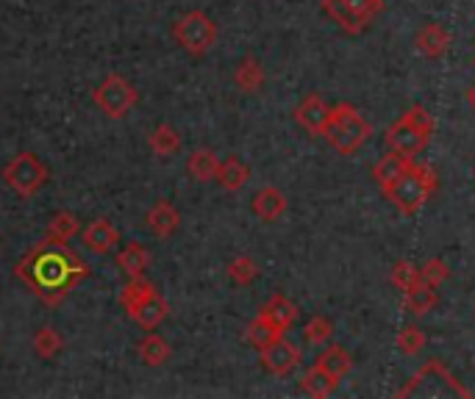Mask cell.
Listing matches in <instances>:
<instances>
[{
    "mask_svg": "<svg viewBox=\"0 0 475 399\" xmlns=\"http://www.w3.org/2000/svg\"><path fill=\"white\" fill-rule=\"evenodd\" d=\"M14 278L34 291L42 306L58 308L70 297V291H76L89 278V266L70 247V242H56L45 236L17 261Z\"/></svg>",
    "mask_w": 475,
    "mask_h": 399,
    "instance_id": "cell-1",
    "label": "cell"
},
{
    "mask_svg": "<svg viewBox=\"0 0 475 399\" xmlns=\"http://www.w3.org/2000/svg\"><path fill=\"white\" fill-rule=\"evenodd\" d=\"M384 197L390 200V203L400 211V214H417L426 203L428 197L436 191V173L431 170L428 164H415L411 161V166L398 175L395 181L384 183Z\"/></svg>",
    "mask_w": 475,
    "mask_h": 399,
    "instance_id": "cell-2",
    "label": "cell"
},
{
    "mask_svg": "<svg viewBox=\"0 0 475 399\" xmlns=\"http://www.w3.org/2000/svg\"><path fill=\"white\" fill-rule=\"evenodd\" d=\"M370 122L359 114L356 106L351 103H339V106H331V114H328V125H326V133L323 137L331 142V147L342 155H354L359 153V147L370 139Z\"/></svg>",
    "mask_w": 475,
    "mask_h": 399,
    "instance_id": "cell-3",
    "label": "cell"
},
{
    "mask_svg": "<svg viewBox=\"0 0 475 399\" xmlns=\"http://www.w3.org/2000/svg\"><path fill=\"white\" fill-rule=\"evenodd\" d=\"M50 178V170L45 166V161L37 155V153H17L6 166H4V181L6 186L22 197V200H31L37 197L40 189L48 183Z\"/></svg>",
    "mask_w": 475,
    "mask_h": 399,
    "instance_id": "cell-4",
    "label": "cell"
},
{
    "mask_svg": "<svg viewBox=\"0 0 475 399\" xmlns=\"http://www.w3.org/2000/svg\"><path fill=\"white\" fill-rule=\"evenodd\" d=\"M173 40L189 56H206L217 42V22L206 12H186L173 25Z\"/></svg>",
    "mask_w": 475,
    "mask_h": 399,
    "instance_id": "cell-5",
    "label": "cell"
},
{
    "mask_svg": "<svg viewBox=\"0 0 475 399\" xmlns=\"http://www.w3.org/2000/svg\"><path fill=\"white\" fill-rule=\"evenodd\" d=\"M92 100H94V106H98L109 120H122V117H129V111L137 106V89L125 81L122 75L117 73H109L98 86H94L92 92Z\"/></svg>",
    "mask_w": 475,
    "mask_h": 399,
    "instance_id": "cell-6",
    "label": "cell"
},
{
    "mask_svg": "<svg viewBox=\"0 0 475 399\" xmlns=\"http://www.w3.org/2000/svg\"><path fill=\"white\" fill-rule=\"evenodd\" d=\"M423 386H431L426 388L423 396H470V391L445 369V363H439V360H428L423 369L408 380V386L398 391V396H415Z\"/></svg>",
    "mask_w": 475,
    "mask_h": 399,
    "instance_id": "cell-7",
    "label": "cell"
},
{
    "mask_svg": "<svg viewBox=\"0 0 475 399\" xmlns=\"http://www.w3.org/2000/svg\"><path fill=\"white\" fill-rule=\"evenodd\" d=\"M262 363H264V369L275 377H287L298 369V363H300V350L287 341V339H275L270 347L262 350Z\"/></svg>",
    "mask_w": 475,
    "mask_h": 399,
    "instance_id": "cell-8",
    "label": "cell"
},
{
    "mask_svg": "<svg viewBox=\"0 0 475 399\" xmlns=\"http://www.w3.org/2000/svg\"><path fill=\"white\" fill-rule=\"evenodd\" d=\"M428 145V133H423L420 128L411 125L406 117H400L390 130H387V147L406 155V158H415L423 147Z\"/></svg>",
    "mask_w": 475,
    "mask_h": 399,
    "instance_id": "cell-9",
    "label": "cell"
},
{
    "mask_svg": "<svg viewBox=\"0 0 475 399\" xmlns=\"http://www.w3.org/2000/svg\"><path fill=\"white\" fill-rule=\"evenodd\" d=\"M125 314H129V319L137 322L142 330H156L158 324H165V322H167V316H170V306H167V299L153 288V291H148V294L139 299V303L131 306Z\"/></svg>",
    "mask_w": 475,
    "mask_h": 399,
    "instance_id": "cell-10",
    "label": "cell"
},
{
    "mask_svg": "<svg viewBox=\"0 0 475 399\" xmlns=\"http://www.w3.org/2000/svg\"><path fill=\"white\" fill-rule=\"evenodd\" d=\"M81 242L89 253L106 255L120 244V230L106 217H98V219H92L86 227H81Z\"/></svg>",
    "mask_w": 475,
    "mask_h": 399,
    "instance_id": "cell-11",
    "label": "cell"
},
{
    "mask_svg": "<svg viewBox=\"0 0 475 399\" xmlns=\"http://www.w3.org/2000/svg\"><path fill=\"white\" fill-rule=\"evenodd\" d=\"M328 114H331V106L320 94H309L300 100V106L295 109V122L311 133V137H323L326 133V125H328Z\"/></svg>",
    "mask_w": 475,
    "mask_h": 399,
    "instance_id": "cell-12",
    "label": "cell"
},
{
    "mask_svg": "<svg viewBox=\"0 0 475 399\" xmlns=\"http://www.w3.org/2000/svg\"><path fill=\"white\" fill-rule=\"evenodd\" d=\"M178 225H181V214L170 200H158V203L148 211V230L156 239H170L178 230Z\"/></svg>",
    "mask_w": 475,
    "mask_h": 399,
    "instance_id": "cell-13",
    "label": "cell"
},
{
    "mask_svg": "<svg viewBox=\"0 0 475 399\" xmlns=\"http://www.w3.org/2000/svg\"><path fill=\"white\" fill-rule=\"evenodd\" d=\"M287 206H290L287 197H283V191L275 189V186H264V189L256 191V197H253V214H256L259 219H264V222L281 219L283 214H287Z\"/></svg>",
    "mask_w": 475,
    "mask_h": 399,
    "instance_id": "cell-14",
    "label": "cell"
},
{
    "mask_svg": "<svg viewBox=\"0 0 475 399\" xmlns=\"http://www.w3.org/2000/svg\"><path fill=\"white\" fill-rule=\"evenodd\" d=\"M262 316L281 332H287L292 324H295V319H298V308H295V303L292 299H287L283 294H273L270 299H267V306L262 308Z\"/></svg>",
    "mask_w": 475,
    "mask_h": 399,
    "instance_id": "cell-15",
    "label": "cell"
},
{
    "mask_svg": "<svg viewBox=\"0 0 475 399\" xmlns=\"http://www.w3.org/2000/svg\"><path fill=\"white\" fill-rule=\"evenodd\" d=\"M323 12H326L345 33H351V37H356V33H362V31L372 22L370 17L356 14L351 6L345 4V0H323Z\"/></svg>",
    "mask_w": 475,
    "mask_h": 399,
    "instance_id": "cell-16",
    "label": "cell"
},
{
    "mask_svg": "<svg viewBox=\"0 0 475 399\" xmlns=\"http://www.w3.org/2000/svg\"><path fill=\"white\" fill-rule=\"evenodd\" d=\"M150 263V253L139 242H129L117 253V266L125 272V278H145Z\"/></svg>",
    "mask_w": 475,
    "mask_h": 399,
    "instance_id": "cell-17",
    "label": "cell"
},
{
    "mask_svg": "<svg viewBox=\"0 0 475 399\" xmlns=\"http://www.w3.org/2000/svg\"><path fill=\"white\" fill-rule=\"evenodd\" d=\"M214 181L223 186V191L234 194V191H239L250 181V170H247V164H242L237 155H229L226 161H220Z\"/></svg>",
    "mask_w": 475,
    "mask_h": 399,
    "instance_id": "cell-18",
    "label": "cell"
},
{
    "mask_svg": "<svg viewBox=\"0 0 475 399\" xmlns=\"http://www.w3.org/2000/svg\"><path fill=\"white\" fill-rule=\"evenodd\" d=\"M137 355L145 366H153L156 369V366H165L173 358V350L156 330H148V336L137 344Z\"/></svg>",
    "mask_w": 475,
    "mask_h": 399,
    "instance_id": "cell-19",
    "label": "cell"
},
{
    "mask_svg": "<svg viewBox=\"0 0 475 399\" xmlns=\"http://www.w3.org/2000/svg\"><path fill=\"white\" fill-rule=\"evenodd\" d=\"M234 84L245 94H256L264 86V66L259 64V58L245 56L237 66V73H234Z\"/></svg>",
    "mask_w": 475,
    "mask_h": 399,
    "instance_id": "cell-20",
    "label": "cell"
},
{
    "mask_svg": "<svg viewBox=\"0 0 475 399\" xmlns=\"http://www.w3.org/2000/svg\"><path fill=\"white\" fill-rule=\"evenodd\" d=\"M217 166H220V155L214 150H209V147H201V150H195L193 155L186 158V173H189V178L198 181V183L214 181Z\"/></svg>",
    "mask_w": 475,
    "mask_h": 399,
    "instance_id": "cell-21",
    "label": "cell"
},
{
    "mask_svg": "<svg viewBox=\"0 0 475 399\" xmlns=\"http://www.w3.org/2000/svg\"><path fill=\"white\" fill-rule=\"evenodd\" d=\"M417 48L423 56L428 58H439V56H445L448 48H451V33L442 28V25H426L420 33H417Z\"/></svg>",
    "mask_w": 475,
    "mask_h": 399,
    "instance_id": "cell-22",
    "label": "cell"
},
{
    "mask_svg": "<svg viewBox=\"0 0 475 399\" xmlns=\"http://www.w3.org/2000/svg\"><path fill=\"white\" fill-rule=\"evenodd\" d=\"M436 303H439V294H436V286L431 283H417L415 288L403 291V308L415 316H426Z\"/></svg>",
    "mask_w": 475,
    "mask_h": 399,
    "instance_id": "cell-23",
    "label": "cell"
},
{
    "mask_svg": "<svg viewBox=\"0 0 475 399\" xmlns=\"http://www.w3.org/2000/svg\"><path fill=\"white\" fill-rule=\"evenodd\" d=\"M339 380L334 375H328L320 363H314L311 369H306L303 380H300V388L309 394V396H317V399H326L336 391Z\"/></svg>",
    "mask_w": 475,
    "mask_h": 399,
    "instance_id": "cell-24",
    "label": "cell"
},
{
    "mask_svg": "<svg viewBox=\"0 0 475 399\" xmlns=\"http://www.w3.org/2000/svg\"><path fill=\"white\" fill-rule=\"evenodd\" d=\"M148 147L158 155V158H173L178 150H181V137H178V130L167 122L162 125H156L150 130V137H148Z\"/></svg>",
    "mask_w": 475,
    "mask_h": 399,
    "instance_id": "cell-25",
    "label": "cell"
},
{
    "mask_svg": "<svg viewBox=\"0 0 475 399\" xmlns=\"http://www.w3.org/2000/svg\"><path fill=\"white\" fill-rule=\"evenodd\" d=\"M81 233V219L73 211H56L48 222V239L70 242Z\"/></svg>",
    "mask_w": 475,
    "mask_h": 399,
    "instance_id": "cell-26",
    "label": "cell"
},
{
    "mask_svg": "<svg viewBox=\"0 0 475 399\" xmlns=\"http://www.w3.org/2000/svg\"><path fill=\"white\" fill-rule=\"evenodd\" d=\"M408 166H411V158H406V155H400V153L390 150L381 161H378V164L372 166V178L384 186V183L395 181L398 175H403V173L408 170Z\"/></svg>",
    "mask_w": 475,
    "mask_h": 399,
    "instance_id": "cell-27",
    "label": "cell"
},
{
    "mask_svg": "<svg viewBox=\"0 0 475 399\" xmlns=\"http://www.w3.org/2000/svg\"><path fill=\"white\" fill-rule=\"evenodd\" d=\"M317 363H320L323 369H326L328 375H334L336 380H342L347 372L354 369V358L347 355L345 347H328V350H323L320 358H317Z\"/></svg>",
    "mask_w": 475,
    "mask_h": 399,
    "instance_id": "cell-28",
    "label": "cell"
},
{
    "mask_svg": "<svg viewBox=\"0 0 475 399\" xmlns=\"http://www.w3.org/2000/svg\"><path fill=\"white\" fill-rule=\"evenodd\" d=\"M245 336H247V341L256 347L259 352L264 350V347H270L275 339H281V332L259 314L256 319H250V324H247V330H245Z\"/></svg>",
    "mask_w": 475,
    "mask_h": 399,
    "instance_id": "cell-29",
    "label": "cell"
},
{
    "mask_svg": "<svg viewBox=\"0 0 475 399\" xmlns=\"http://www.w3.org/2000/svg\"><path fill=\"white\" fill-rule=\"evenodd\" d=\"M61 350H65V339H61V332H58L56 327H42V330H37V336H34V352H37L42 360L56 358Z\"/></svg>",
    "mask_w": 475,
    "mask_h": 399,
    "instance_id": "cell-30",
    "label": "cell"
},
{
    "mask_svg": "<svg viewBox=\"0 0 475 399\" xmlns=\"http://www.w3.org/2000/svg\"><path fill=\"white\" fill-rule=\"evenodd\" d=\"M229 278L237 283V286H250L253 280L259 278V263L253 261V258H247V255H239V258H234L231 263H229Z\"/></svg>",
    "mask_w": 475,
    "mask_h": 399,
    "instance_id": "cell-31",
    "label": "cell"
},
{
    "mask_svg": "<svg viewBox=\"0 0 475 399\" xmlns=\"http://www.w3.org/2000/svg\"><path fill=\"white\" fill-rule=\"evenodd\" d=\"M390 280H392V286H398L400 291H408V288H415L417 283H423V278H420V270L411 261H398L395 266H392V272H390Z\"/></svg>",
    "mask_w": 475,
    "mask_h": 399,
    "instance_id": "cell-32",
    "label": "cell"
},
{
    "mask_svg": "<svg viewBox=\"0 0 475 399\" xmlns=\"http://www.w3.org/2000/svg\"><path fill=\"white\" fill-rule=\"evenodd\" d=\"M156 286L150 283V280H145V278H129V283L122 286V291H120V306L129 311L131 306H137L139 299L148 294V291H153Z\"/></svg>",
    "mask_w": 475,
    "mask_h": 399,
    "instance_id": "cell-33",
    "label": "cell"
},
{
    "mask_svg": "<svg viewBox=\"0 0 475 399\" xmlns=\"http://www.w3.org/2000/svg\"><path fill=\"white\" fill-rule=\"evenodd\" d=\"M303 336H306L309 344H317V347H320V344L331 341V336H334V324H331L326 316H314V319L306 322Z\"/></svg>",
    "mask_w": 475,
    "mask_h": 399,
    "instance_id": "cell-34",
    "label": "cell"
},
{
    "mask_svg": "<svg viewBox=\"0 0 475 399\" xmlns=\"http://www.w3.org/2000/svg\"><path fill=\"white\" fill-rule=\"evenodd\" d=\"M426 347V332L420 327H403L398 336V350L403 355H417Z\"/></svg>",
    "mask_w": 475,
    "mask_h": 399,
    "instance_id": "cell-35",
    "label": "cell"
},
{
    "mask_svg": "<svg viewBox=\"0 0 475 399\" xmlns=\"http://www.w3.org/2000/svg\"><path fill=\"white\" fill-rule=\"evenodd\" d=\"M420 278H423V283H431V286L439 288L442 280H448V278H451V270H448V263H445V261L431 258V261H426V266L420 270Z\"/></svg>",
    "mask_w": 475,
    "mask_h": 399,
    "instance_id": "cell-36",
    "label": "cell"
},
{
    "mask_svg": "<svg viewBox=\"0 0 475 399\" xmlns=\"http://www.w3.org/2000/svg\"><path fill=\"white\" fill-rule=\"evenodd\" d=\"M403 117H406L411 125H415V128H420L423 133H428V137L434 133V117H431L423 106H411Z\"/></svg>",
    "mask_w": 475,
    "mask_h": 399,
    "instance_id": "cell-37",
    "label": "cell"
},
{
    "mask_svg": "<svg viewBox=\"0 0 475 399\" xmlns=\"http://www.w3.org/2000/svg\"><path fill=\"white\" fill-rule=\"evenodd\" d=\"M347 6H351L356 14H362V17H375V14H381V9H384V0H345Z\"/></svg>",
    "mask_w": 475,
    "mask_h": 399,
    "instance_id": "cell-38",
    "label": "cell"
},
{
    "mask_svg": "<svg viewBox=\"0 0 475 399\" xmlns=\"http://www.w3.org/2000/svg\"><path fill=\"white\" fill-rule=\"evenodd\" d=\"M467 103L475 109V84H472V86H470V92H467Z\"/></svg>",
    "mask_w": 475,
    "mask_h": 399,
    "instance_id": "cell-39",
    "label": "cell"
}]
</instances>
